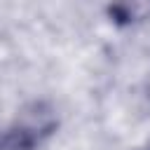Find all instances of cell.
<instances>
[{
	"mask_svg": "<svg viewBox=\"0 0 150 150\" xmlns=\"http://www.w3.org/2000/svg\"><path fill=\"white\" fill-rule=\"evenodd\" d=\"M14 127L21 129L30 141H35L40 145L56 131L59 115L47 101H30L19 110V115L14 120Z\"/></svg>",
	"mask_w": 150,
	"mask_h": 150,
	"instance_id": "obj_1",
	"label": "cell"
},
{
	"mask_svg": "<svg viewBox=\"0 0 150 150\" xmlns=\"http://www.w3.org/2000/svg\"><path fill=\"white\" fill-rule=\"evenodd\" d=\"M108 16L115 26H134L150 19V0H110Z\"/></svg>",
	"mask_w": 150,
	"mask_h": 150,
	"instance_id": "obj_2",
	"label": "cell"
},
{
	"mask_svg": "<svg viewBox=\"0 0 150 150\" xmlns=\"http://www.w3.org/2000/svg\"><path fill=\"white\" fill-rule=\"evenodd\" d=\"M35 148H38V143L30 141L14 124L7 127L5 131H0V150H35Z\"/></svg>",
	"mask_w": 150,
	"mask_h": 150,
	"instance_id": "obj_3",
	"label": "cell"
}]
</instances>
